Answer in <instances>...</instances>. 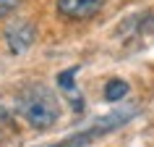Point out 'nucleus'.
Here are the masks:
<instances>
[{"instance_id": "obj_1", "label": "nucleus", "mask_w": 154, "mask_h": 147, "mask_svg": "<svg viewBox=\"0 0 154 147\" xmlns=\"http://www.w3.org/2000/svg\"><path fill=\"white\" fill-rule=\"evenodd\" d=\"M18 113L32 129H50L60 121V103L47 87L34 84L18 97Z\"/></svg>"}, {"instance_id": "obj_2", "label": "nucleus", "mask_w": 154, "mask_h": 147, "mask_svg": "<svg viewBox=\"0 0 154 147\" xmlns=\"http://www.w3.org/2000/svg\"><path fill=\"white\" fill-rule=\"evenodd\" d=\"M34 40H37V29H34L32 21L16 18V21L5 29V42H8L11 53H16V55L26 53V50L34 45Z\"/></svg>"}, {"instance_id": "obj_3", "label": "nucleus", "mask_w": 154, "mask_h": 147, "mask_svg": "<svg viewBox=\"0 0 154 147\" xmlns=\"http://www.w3.org/2000/svg\"><path fill=\"white\" fill-rule=\"evenodd\" d=\"M105 3L107 0H57V13L81 21V18H91L94 13H99Z\"/></svg>"}, {"instance_id": "obj_4", "label": "nucleus", "mask_w": 154, "mask_h": 147, "mask_svg": "<svg viewBox=\"0 0 154 147\" xmlns=\"http://www.w3.org/2000/svg\"><path fill=\"white\" fill-rule=\"evenodd\" d=\"M128 92H131V87H128V82H123V79H110V82L105 84V100H110V103L123 100Z\"/></svg>"}, {"instance_id": "obj_5", "label": "nucleus", "mask_w": 154, "mask_h": 147, "mask_svg": "<svg viewBox=\"0 0 154 147\" xmlns=\"http://www.w3.org/2000/svg\"><path fill=\"white\" fill-rule=\"evenodd\" d=\"M57 87L60 90H73L76 87V68H68V71L57 74Z\"/></svg>"}, {"instance_id": "obj_6", "label": "nucleus", "mask_w": 154, "mask_h": 147, "mask_svg": "<svg viewBox=\"0 0 154 147\" xmlns=\"http://www.w3.org/2000/svg\"><path fill=\"white\" fill-rule=\"evenodd\" d=\"M21 3H24V0H0V18H5L8 13H13Z\"/></svg>"}, {"instance_id": "obj_7", "label": "nucleus", "mask_w": 154, "mask_h": 147, "mask_svg": "<svg viewBox=\"0 0 154 147\" xmlns=\"http://www.w3.org/2000/svg\"><path fill=\"white\" fill-rule=\"evenodd\" d=\"M8 121H11V113H8L3 105H0V123H8Z\"/></svg>"}]
</instances>
